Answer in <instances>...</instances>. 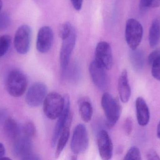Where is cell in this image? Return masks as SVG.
Wrapping results in <instances>:
<instances>
[{
	"label": "cell",
	"instance_id": "6da1fadb",
	"mask_svg": "<svg viewBox=\"0 0 160 160\" xmlns=\"http://www.w3.org/2000/svg\"><path fill=\"white\" fill-rule=\"evenodd\" d=\"M101 105L106 117V126L108 129H112L117 123L121 115V105L118 100L108 93L102 95Z\"/></svg>",
	"mask_w": 160,
	"mask_h": 160
},
{
	"label": "cell",
	"instance_id": "7a4b0ae2",
	"mask_svg": "<svg viewBox=\"0 0 160 160\" xmlns=\"http://www.w3.org/2000/svg\"><path fill=\"white\" fill-rule=\"evenodd\" d=\"M28 79L26 75L18 70H13L8 74L5 80L7 91L15 97L22 95L28 86Z\"/></svg>",
	"mask_w": 160,
	"mask_h": 160
},
{
	"label": "cell",
	"instance_id": "3957f363",
	"mask_svg": "<svg viewBox=\"0 0 160 160\" xmlns=\"http://www.w3.org/2000/svg\"><path fill=\"white\" fill-rule=\"evenodd\" d=\"M65 106L64 97L56 92L47 95L43 101V111L48 118L51 120L58 118L63 111Z\"/></svg>",
	"mask_w": 160,
	"mask_h": 160
},
{
	"label": "cell",
	"instance_id": "277c9868",
	"mask_svg": "<svg viewBox=\"0 0 160 160\" xmlns=\"http://www.w3.org/2000/svg\"><path fill=\"white\" fill-rule=\"evenodd\" d=\"M143 29L141 23L134 18H130L126 23L125 37L131 50L137 49L142 38Z\"/></svg>",
	"mask_w": 160,
	"mask_h": 160
},
{
	"label": "cell",
	"instance_id": "5b68a950",
	"mask_svg": "<svg viewBox=\"0 0 160 160\" xmlns=\"http://www.w3.org/2000/svg\"><path fill=\"white\" fill-rule=\"evenodd\" d=\"M13 151L16 157L22 160H39L40 158L32 152V139L22 134L15 140Z\"/></svg>",
	"mask_w": 160,
	"mask_h": 160
},
{
	"label": "cell",
	"instance_id": "8992f818",
	"mask_svg": "<svg viewBox=\"0 0 160 160\" xmlns=\"http://www.w3.org/2000/svg\"><path fill=\"white\" fill-rule=\"evenodd\" d=\"M88 145V138L86 127L83 124L78 125L74 129L71 140V149L74 155L84 153Z\"/></svg>",
	"mask_w": 160,
	"mask_h": 160
},
{
	"label": "cell",
	"instance_id": "52a82bcc",
	"mask_svg": "<svg viewBox=\"0 0 160 160\" xmlns=\"http://www.w3.org/2000/svg\"><path fill=\"white\" fill-rule=\"evenodd\" d=\"M32 30L28 25L24 24L20 26L14 37V47L17 52L22 54L28 52L31 46Z\"/></svg>",
	"mask_w": 160,
	"mask_h": 160
},
{
	"label": "cell",
	"instance_id": "ba28073f",
	"mask_svg": "<svg viewBox=\"0 0 160 160\" xmlns=\"http://www.w3.org/2000/svg\"><path fill=\"white\" fill-rule=\"evenodd\" d=\"M62 40V43L60 51V61L62 72L64 73L68 68L70 57L76 45L77 33L75 29Z\"/></svg>",
	"mask_w": 160,
	"mask_h": 160
},
{
	"label": "cell",
	"instance_id": "9c48e42d",
	"mask_svg": "<svg viewBox=\"0 0 160 160\" xmlns=\"http://www.w3.org/2000/svg\"><path fill=\"white\" fill-rule=\"evenodd\" d=\"M47 92L48 89L46 85L41 82L34 84L26 93V103L30 107H38L44 101L47 95Z\"/></svg>",
	"mask_w": 160,
	"mask_h": 160
},
{
	"label": "cell",
	"instance_id": "30bf717a",
	"mask_svg": "<svg viewBox=\"0 0 160 160\" xmlns=\"http://www.w3.org/2000/svg\"><path fill=\"white\" fill-rule=\"evenodd\" d=\"M95 61L106 70L112 68L113 64L112 48L108 42L101 41L97 45L95 50Z\"/></svg>",
	"mask_w": 160,
	"mask_h": 160
},
{
	"label": "cell",
	"instance_id": "8fae6325",
	"mask_svg": "<svg viewBox=\"0 0 160 160\" xmlns=\"http://www.w3.org/2000/svg\"><path fill=\"white\" fill-rule=\"evenodd\" d=\"M106 70L95 60L89 66V72L92 81L95 85L101 90H104L108 85V79Z\"/></svg>",
	"mask_w": 160,
	"mask_h": 160
},
{
	"label": "cell",
	"instance_id": "7c38bea8",
	"mask_svg": "<svg viewBox=\"0 0 160 160\" xmlns=\"http://www.w3.org/2000/svg\"><path fill=\"white\" fill-rule=\"evenodd\" d=\"M64 98V108L62 112L58 118V120L55 126L52 139L51 145L52 147L55 146L64 128L67 124L69 119L72 117L70 114V103L69 96L68 95H66Z\"/></svg>",
	"mask_w": 160,
	"mask_h": 160
},
{
	"label": "cell",
	"instance_id": "4fadbf2b",
	"mask_svg": "<svg viewBox=\"0 0 160 160\" xmlns=\"http://www.w3.org/2000/svg\"><path fill=\"white\" fill-rule=\"evenodd\" d=\"M97 143L99 153L103 160L111 159L113 155V144L108 132L101 130L97 136Z\"/></svg>",
	"mask_w": 160,
	"mask_h": 160
},
{
	"label": "cell",
	"instance_id": "5bb4252c",
	"mask_svg": "<svg viewBox=\"0 0 160 160\" xmlns=\"http://www.w3.org/2000/svg\"><path fill=\"white\" fill-rule=\"evenodd\" d=\"M53 40V33L49 26L41 27L38 34L36 48L38 52L41 53L48 52L52 46Z\"/></svg>",
	"mask_w": 160,
	"mask_h": 160
},
{
	"label": "cell",
	"instance_id": "9a60e30c",
	"mask_svg": "<svg viewBox=\"0 0 160 160\" xmlns=\"http://www.w3.org/2000/svg\"><path fill=\"white\" fill-rule=\"evenodd\" d=\"M118 89L120 100L123 103H127L131 95V89L129 83L128 71L126 70H123L119 76Z\"/></svg>",
	"mask_w": 160,
	"mask_h": 160
},
{
	"label": "cell",
	"instance_id": "2e32d148",
	"mask_svg": "<svg viewBox=\"0 0 160 160\" xmlns=\"http://www.w3.org/2000/svg\"><path fill=\"white\" fill-rule=\"evenodd\" d=\"M135 106L138 124L142 126H147L150 119V112L146 102L143 98L139 97L136 99Z\"/></svg>",
	"mask_w": 160,
	"mask_h": 160
},
{
	"label": "cell",
	"instance_id": "e0dca14e",
	"mask_svg": "<svg viewBox=\"0 0 160 160\" xmlns=\"http://www.w3.org/2000/svg\"><path fill=\"white\" fill-rule=\"evenodd\" d=\"M4 131L7 137L14 141L22 135V127L11 118H7L5 121Z\"/></svg>",
	"mask_w": 160,
	"mask_h": 160
},
{
	"label": "cell",
	"instance_id": "ac0fdd59",
	"mask_svg": "<svg viewBox=\"0 0 160 160\" xmlns=\"http://www.w3.org/2000/svg\"><path fill=\"white\" fill-rule=\"evenodd\" d=\"M71 120L72 117L68 120L58 139V143L55 151V157L56 158H58L60 157L68 142L70 135V127Z\"/></svg>",
	"mask_w": 160,
	"mask_h": 160
},
{
	"label": "cell",
	"instance_id": "d6986e66",
	"mask_svg": "<svg viewBox=\"0 0 160 160\" xmlns=\"http://www.w3.org/2000/svg\"><path fill=\"white\" fill-rule=\"evenodd\" d=\"M78 106L81 118L84 122H89L92 118L93 112L90 101L87 98H82L79 100Z\"/></svg>",
	"mask_w": 160,
	"mask_h": 160
},
{
	"label": "cell",
	"instance_id": "ffe728a7",
	"mask_svg": "<svg viewBox=\"0 0 160 160\" xmlns=\"http://www.w3.org/2000/svg\"><path fill=\"white\" fill-rule=\"evenodd\" d=\"M149 44L151 48H154L160 41V21L158 19H154L149 29L148 35Z\"/></svg>",
	"mask_w": 160,
	"mask_h": 160
},
{
	"label": "cell",
	"instance_id": "44dd1931",
	"mask_svg": "<svg viewBox=\"0 0 160 160\" xmlns=\"http://www.w3.org/2000/svg\"><path fill=\"white\" fill-rule=\"evenodd\" d=\"M131 63L134 69L140 71L142 69L144 65V56L142 52L137 50H132L130 54Z\"/></svg>",
	"mask_w": 160,
	"mask_h": 160
},
{
	"label": "cell",
	"instance_id": "7402d4cb",
	"mask_svg": "<svg viewBox=\"0 0 160 160\" xmlns=\"http://www.w3.org/2000/svg\"><path fill=\"white\" fill-rule=\"evenodd\" d=\"M11 39L9 35L0 36V58L6 54L10 47Z\"/></svg>",
	"mask_w": 160,
	"mask_h": 160
},
{
	"label": "cell",
	"instance_id": "603a6c76",
	"mask_svg": "<svg viewBox=\"0 0 160 160\" xmlns=\"http://www.w3.org/2000/svg\"><path fill=\"white\" fill-rule=\"evenodd\" d=\"M36 133V129L32 122H27L22 127V134L31 139L34 137Z\"/></svg>",
	"mask_w": 160,
	"mask_h": 160
},
{
	"label": "cell",
	"instance_id": "cb8c5ba5",
	"mask_svg": "<svg viewBox=\"0 0 160 160\" xmlns=\"http://www.w3.org/2000/svg\"><path fill=\"white\" fill-rule=\"evenodd\" d=\"M124 160H142V156L139 148L132 147L130 148L124 157Z\"/></svg>",
	"mask_w": 160,
	"mask_h": 160
},
{
	"label": "cell",
	"instance_id": "d4e9b609",
	"mask_svg": "<svg viewBox=\"0 0 160 160\" xmlns=\"http://www.w3.org/2000/svg\"><path fill=\"white\" fill-rule=\"evenodd\" d=\"M160 6V0H141L140 8L142 10Z\"/></svg>",
	"mask_w": 160,
	"mask_h": 160
},
{
	"label": "cell",
	"instance_id": "484cf974",
	"mask_svg": "<svg viewBox=\"0 0 160 160\" xmlns=\"http://www.w3.org/2000/svg\"><path fill=\"white\" fill-rule=\"evenodd\" d=\"M151 73L156 80L160 81V55L152 63Z\"/></svg>",
	"mask_w": 160,
	"mask_h": 160
},
{
	"label": "cell",
	"instance_id": "4316f807",
	"mask_svg": "<svg viewBox=\"0 0 160 160\" xmlns=\"http://www.w3.org/2000/svg\"><path fill=\"white\" fill-rule=\"evenodd\" d=\"M10 23V18L6 12L0 13V31L6 29Z\"/></svg>",
	"mask_w": 160,
	"mask_h": 160
},
{
	"label": "cell",
	"instance_id": "83f0119b",
	"mask_svg": "<svg viewBox=\"0 0 160 160\" xmlns=\"http://www.w3.org/2000/svg\"><path fill=\"white\" fill-rule=\"evenodd\" d=\"M133 128V123L131 117H128L125 119L123 124V130L126 135L129 136L132 133Z\"/></svg>",
	"mask_w": 160,
	"mask_h": 160
},
{
	"label": "cell",
	"instance_id": "f1b7e54d",
	"mask_svg": "<svg viewBox=\"0 0 160 160\" xmlns=\"http://www.w3.org/2000/svg\"><path fill=\"white\" fill-rule=\"evenodd\" d=\"M147 158L150 160H160V157L154 149H150L147 154Z\"/></svg>",
	"mask_w": 160,
	"mask_h": 160
},
{
	"label": "cell",
	"instance_id": "f546056e",
	"mask_svg": "<svg viewBox=\"0 0 160 160\" xmlns=\"http://www.w3.org/2000/svg\"><path fill=\"white\" fill-rule=\"evenodd\" d=\"M160 55V52L158 50H155L150 53L148 59V64L150 65H152V63L156 60V58Z\"/></svg>",
	"mask_w": 160,
	"mask_h": 160
},
{
	"label": "cell",
	"instance_id": "4dcf8cb0",
	"mask_svg": "<svg viewBox=\"0 0 160 160\" xmlns=\"http://www.w3.org/2000/svg\"><path fill=\"white\" fill-rule=\"evenodd\" d=\"M71 2L76 10L78 11L81 10L82 6L83 0H71Z\"/></svg>",
	"mask_w": 160,
	"mask_h": 160
},
{
	"label": "cell",
	"instance_id": "1f68e13d",
	"mask_svg": "<svg viewBox=\"0 0 160 160\" xmlns=\"http://www.w3.org/2000/svg\"><path fill=\"white\" fill-rule=\"evenodd\" d=\"M5 154V148L2 144L0 143V159H2L4 157Z\"/></svg>",
	"mask_w": 160,
	"mask_h": 160
},
{
	"label": "cell",
	"instance_id": "d6a6232c",
	"mask_svg": "<svg viewBox=\"0 0 160 160\" xmlns=\"http://www.w3.org/2000/svg\"><path fill=\"white\" fill-rule=\"evenodd\" d=\"M157 135L159 139H160V121L158 125V128H157Z\"/></svg>",
	"mask_w": 160,
	"mask_h": 160
},
{
	"label": "cell",
	"instance_id": "836d02e7",
	"mask_svg": "<svg viewBox=\"0 0 160 160\" xmlns=\"http://www.w3.org/2000/svg\"><path fill=\"white\" fill-rule=\"evenodd\" d=\"M2 0H0V11L2 9Z\"/></svg>",
	"mask_w": 160,
	"mask_h": 160
}]
</instances>
